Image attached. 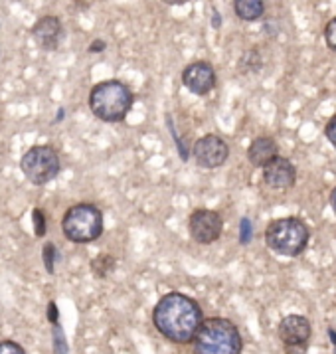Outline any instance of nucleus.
Masks as SVG:
<instances>
[{
  "instance_id": "f257e3e1",
  "label": "nucleus",
  "mask_w": 336,
  "mask_h": 354,
  "mask_svg": "<svg viewBox=\"0 0 336 354\" xmlns=\"http://www.w3.org/2000/svg\"><path fill=\"white\" fill-rule=\"evenodd\" d=\"M202 307L184 293L172 291L162 295L153 311V323L156 330L176 344H188L196 337L202 325Z\"/></svg>"
},
{
  "instance_id": "f03ea898",
  "label": "nucleus",
  "mask_w": 336,
  "mask_h": 354,
  "mask_svg": "<svg viewBox=\"0 0 336 354\" xmlns=\"http://www.w3.org/2000/svg\"><path fill=\"white\" fill-rule=\"evenodd\" d=\"M192 344L194 354H241L243 351L239 328L224 317L202 321Z\"/></svg>"
},
{
  "instance_id": "7ed1b4c3",
  "label": "nucleus",
  "mask_w": 336,
  "mask_h": 354,
  "mask_svg": "<svg viewBox=\"0 0 336 354\" xmlns=\"http://www.w3.org/2000/svg\"><path fill=\"white\" fill-rule=\"evenodd\" d=\"M133 107V93L123 82L107 80L97 84L89 93V109L105 123H119Z\"/></svg>"
},
{
  "instance_id": "20e7f679",
  "label": "nucleus",
  "mask_w": 336,
  "mask_h": 354,
  "mask_svg": "<svg viewBox=\"0 0 336 354\" xmlns=\"http://www.w3.org/2000/svg\"><path fill=\"white\" fill-rule=\"evenodd\" d=\"M308 238H310L308 226L301 218L295 216L273 220L265 230L267 248L283 257H297L303 254Z\"/></svg>"
},
{
  "instance_id": "39448f33",
  "label": "nucleus",
  "mask_w": 336,
  "mask_h": 354,
  "mask_svg": "<svg viewBox=\"0 0 336 354\" xmlns=\"http://www.w3.org/2000/svg\"><path fill=\"white\" fill-rule=\"evenodd\" d=\"M62 232L73 243H89L103 234V214L93 204H75L62 218Z\"/></svg>"
},
{
  "instance_id": "423d86ee",
  "label": "nucleus",
  "mask_w": 336,
  "mask_h": 354,
  "mask_svg": "<svg viewBox=\"0 0 336 354\" xmlns=\"http://www.w3.org/2000/svg\"><path fill=\"white\" fill-rule=\"evenodd\" d=\"M20 170L32 185H48L59 172V156L52 147L36 145L24 153L20 160Z\"/></svg>"
},
{
  "instance_id": "0eeeda50",
  "label": "nucleus",
  "mask_w": 336,
  "mask_h": 354,
  "mask_svg": "<svg viewBox=\"0 0 336 354\" xmlns=\"http://www.w3.org/2000/svg\"><path fill=\"white\" fill-rule=\"evenodd\" d=\"M188 232L196 243H214L216 240H220L224 232V220L216 210L200 208L190 214Z\"/></svg>"
},
{
  "instance_id": "6e6552de",
  "label": "nucleus",
  "mask_w": 336,
  "mask_h": 354,
  "mask_svg": "<svg viewBox=\"0 0 336 354\" xmlns=\"http://www.w3.org/2000/svg\"><path fill=\"white\" fill-rule=\"evenodd\" d=\"M192 156H194L198 167H202V169H220L230 156V147L218 135H204L194 142Z\"/></svg>"
},
{
  "instance_id": "1a4fd4ad",
  "label": "nucleus",
  "mask_w": 336,
  "mask_h": 354,
  "mask_svg": "<svg viewBox=\"0 0 336 354\" xmlns=\"http://www.w3.org/2000/svg\"><path fill=\"white\" fill-rule=\"evenodd\" d=\"M183 84L194 95H208L216 87V71L208 62H192L184 68Z\"/></svg>"
},
{
  "instance_id": "9d476101",
  "label": "nucleus",
  "mask_w": 336,
  "mask_h": 354,
  "mask_svg": "<svg viewBox=\"0 0 336 354\" xmlns=\"http://www.w3.org/2000/svg\"><path fill=\"white\" fill-rule=\"evenodd\" d=\"M310 333V321L303 315H287L277 326L283 346H308Z\"/></svg>"
},
{
  "instance_id": "9b49d317",
  "label": "nucleus",
  "mask_w": 336,
  "mask_h": 354,
  "mask_svg": "<svg viewBox=\"0 0 336 354\" xmlns=\"http://www.w3.org/2000/svg\"><path fill=\"white\" fill-rule=\"evenodd\" d=\"M263 183L273 190H287L297 183V169L289 158L277 156L263 167Z\"/></svg>"
},
{
  "instance_id": "f8f14e48",
  "label": "nucleus",
  "mask_w": 336,
  "mask_h": 354,
  "mask_svg": "<svg viewBox=\"0 0 336 354\" xmlns=\"http://www.w3.org/2000/svg\"><path fill=\"white\" fill-rule=\"evenodd\" d=\"M64 26L57 16H42L34 26H32V38L46 52H54L62 42Z\"/></svg>"
},
{
  "instance_id": "ddd939ff",
  "label": "nucleus",
  "mask_w": 336,
  "mask_h": 354,
  "mask_svg": "<svg viewBox=\"0 0 336 354\" xmlns=\"http://www.w3.org/2000/svg\"><path fill=\"white\" fill-rule=\"evenodd\" d=\"M277 156H279V147L273 137H257L248 149V158L257 169H263Z\"/></svg>"
},
{
  "instance_id": "4468645a",
  "label": "nucleus",
  "mask_w": 336,
  "mask_h": 354,
  "mask_svg": "<svg viewBox=\"0 0 336 354\" xmlns=\"http://www.w3.org/2000/svg\"><path fill=\"white\" fill-rule=\"evenodd\" d=\"M234 10L241 20L253 22V20H259L261 16L265 15V4L261 0H236Z\"/></svg>"
},
{
  "instance_id": "2eb2a0df",
  "label": "nucleus",
  "mask_w": 336,
  "mask_h": 354,
  "mask_svg": "<svg viewBox=\"0 0 336 354\" xmlns=\"http://www.w3.org/2000/svg\"><path fill=\"white\" fill-rule=\"evenodd\" d=\"M115 268H117V261H115V257L109 254L97 255V257L91 261V271H93V275H95L97 279H107L113 271H115Z\"/></svg>"
},
{
  "instance_id": "dca6fc26",
  "label": "nucleus",
  "mask_w": 336,
  "mask_h": 354,
  "mask_svg": "<svg viewBox=\"0 0 336 354\" xmlns=\"http://www.w3.org/2000/svg\"><path fill=\"white\" fill-rule=\"evenodd\" d=\"M261 68V56L257 50H250L245 52L243 57L239 59V70L245 71V73H253V71H259Z\"/></svg>"
},
{
  "instance_id": "f3484780",
  "label": "nucleus",
  "mask_w": 336,
  "mask_h": 354,
  "mask_svg": "<svg viewBox=\"0 0 336 354\" xmlns=\"http://www.w3.org/2000/svg\"><path fill=\"white\" fill-rule=\"evenodd\" d=\"M52 342H54V354H68V340L59 323L52 325Z\"/></svg>"
},
{
  "instance_id": "a211bd4d",
  "label": "nucleus",
  "mask_w": 336,
  "mask_h": 354,
  "mask_svg": "<svg viewBox=\"0 0 336 354\" xmlns=\"http://www.w3.org/2000/svg\"><path fill=\"white\" fill-rule=\"evenodd\" d=\"M32 224H34L36 238H44L46 236V214L40 208H34L32 210Z\"/></svg>"
},
{
  "instance_id": "6ab92c4d",
  "label": "nucleus",
  "mask_w": 336,
  "mask_h": 354,
  "mask_svg": "<svg viewBox=\"0 0 336 354\" xmlns=\"http://www.w3.org/2000/svg\"><path fill=\"white\" fill-rule=\"evenodd\" d=\"M44 266L48 273H54V263H56V245L54 243H46L42 250Z\"/></svg>"
},
{
  "instance_id": "aec40b11",
  "label": "nucleus",
  "mask_w": 336,
  "mask_h": 354,
  "mask_svg": "<svg viewBox=\"0 0 336 354\" xmlns=\"http://www.w3.org/2000/svg\"><path fill=\"white\" fill-rule=\"evenodd\" d=\"M252 220L250 218H241V222H239V243L241 245H248L252 241Z\"/></svg>"
},
{
  "instance_id": "412c9836",
  "label": "nucleus",
  "mask_w": 336,
  "mask_h": 354,
  "mask_svg": "<svg viewBox=\"0 0 336 354\" xmlns=\"http://www.w3.org/2000/svg\"><path fill=\"white\" fill-rule=\"evenodd\" d=\"M324 42L330 50L336 52V16L333 20H328L326 26H324Z\"/></svg>"
},
{
  "instance_id": "4be33fe9",
  "label": "nucleus",
  "mask_w": 336,
  "mask_h": 354,
  "mask_svg": "<svg viewBox=\"0 0 336 354\" xmlns=\"http://www.w3.org/2000/svg\"><path fill=\"white\" fill-rule=\"evenodd\" d=\"M0 354H26V351L15 340H0Z\"/></svg>"
},
{
  "instance_id": "5701e85b",
  "label": "nucleus",
  "mask_w": 336,
  "mask_h": 354,
  "mask_svg": "<svg viewBox=\"0 0 336 354\" xmlns=\"http://www.w3.org/2000/svg\"><path fill=\"white\" fill-rule=\"evenodd\" d=\"M324 137L330 141V145L336 149V115L335 117H330V121L326 123V127H324Z\"/></svg>"
},
{
  "instance_id": "b1692460",
  "label": "nucleus",
  "mask_w": 336,
  "mask_h": 354,
  "mask_svg": "<svg viewBox=\"0 0 336 354\" xmlns=\"http://www.w3.org/2000/svg\"><path fill=\"white\" fill-rule=\"evenodd\" d=\"M48 321H50V325H56L59 323V313H57V305L54 301H50L48 303Z\"/></svg>"
},
{
  "instance_id": "393cba45",
  "label": "nucleus",
  "mask_w": 336,
  "mask_h": 354,
  "mask_svg": "<svg viewBox=\"0 0 336 354\" xmlns=\"http://www.w3.org/2000/svg\"><path fill=\"white\" fill-rule=\"evenodd\" d=\"M308 346H283L285 354H307Z\"/></svg>"
},
{
  "instance_id": "a878e982",
  "label": "nucleus",
  "mask_w": 336,
  "mask_h": 354,
  "mask_svg": "<svg viewBox=\"0 0 336 354\" xmlns=\"http://www.w3.org/2000/svg\"><path fill=\"white\" fill-rule=\"evenodd\" d=\"M105 46H107V44L103 42V40H93L91 46H89V52H91V54H95V52H103V50H105Z\"/></svg>"
},
{
  "instance_id": "bb28decb",
  "label": "nucleus",
  "mask_w": 336,
  "mask_h": 354,
  "mask_svg": "<svg viewBox=\"0 0 336 354\" xmlns=\"http://www.w3.org/2000/svg\"><path fill=\"white\" fill-rule=\"evenodd\" d=\"M328 337H330V342H333V346H335V354H336V330L330 326L328 328Z\"/></svg>"
},
{
  "instance_id": "cd10ccee",
  "label": "nucleus",
  "mask_w": 336,
  "mask_h": 354,
  "mask_svg": "<svg viewBox=\"0 0 336 354\" xmlns=\"http://www.w3.org/2000/svg\"><path fill=\"white\" fill-rule=\"evenodd\" d=\"M330 206H333V210L336 214V186L333 188V192H330Z\"/></svg>"
},
{
  "instance_id": "c85d7f7f",
  "label": "nucleus",
  "mask_w": 336,
  "mask_h": 354,
  "mask_svg": "<svg viewBox=\"0 0 336 354\" xmlns=\"http://www.w3.org/2000/svg\"><path fill=\"white\" fill-rule=\"evenodd\" d=\"M214 28H220V15L214 10Z\"/></svg>"
}]
</instances>
